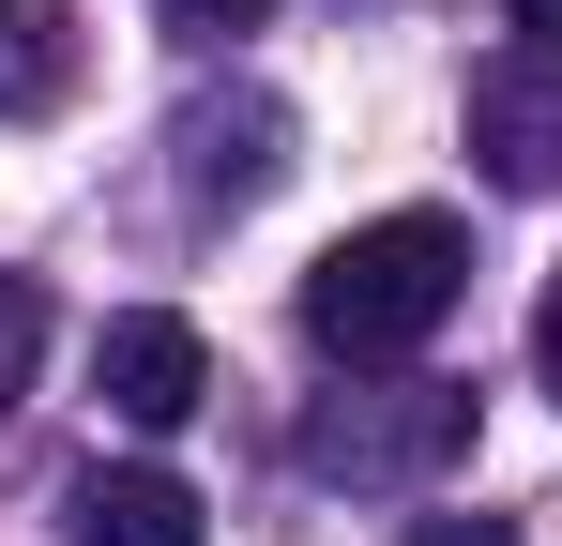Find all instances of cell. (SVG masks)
Returning <instances> with one entry per match:
<instances>
[{
  "mask_svg": "<svg viewBox=\"0 0 562 546\" xmlns=\"http://www.w3.org/2000/svg\"><path fill=\"white\" fill-rule=\"evenodd\" d=\"M77 546H198V486L153 470V455L137 470H92L77 486Z\"/></svg>",
  "mask_w": 562,
  "mask_h": 546,
  "instance_id": "6",
  "label": "cell"
},
{
  "mask_svg": "<svg viewBox=\"0 0 562 546\" xmlns=\"http://www.w3.org/2000/svg\"><path fill=\"white\" fill-rule=\"evenodd\" d=\"M471 288V228L457 213H380V228H350V243H319V273H304V334L350 364H411L441 319H457Z\"/></svg>",
  "mask_w": 562,
  "mask_h": 546,
  "instance_id": "1",
  "label": "cell"
},
{
  "mask_svg": "<svg viewBox=\"0 0 562 546\" xmlns=\"http://www.w3.org/2000/svg\"><path fill=\"white\" fill-rule=\"evenodd\" d=\"M471 168L502 197H562V61H486L471 77Z\"/></svg>",
  "mask_w": 562,
  "mask_h": 546,
  "instance_id": "3",
  "label": "cell"
},
{
  "mask_svg": "<svg viewBox=\"0 0 562 546\" xmlns=\"http://www.w3.org/2000/svg\"><path fill=\"white\" fill-rule=\"evenodd\" d=\"M274 168H289V106L274 91H198L183 106V197L244 213V197H274Z\"/></svg>",
  "mask_w": 562,
  "mask_h": 546,
  "instance_id": "5",
  "label": "cell"
},
{
  "mask_svg": "<svg viewBox=\"0 0 562 546\" xmlns=\"http://www.w3.org/2000/svg\"><path fill=\"white\" fill-rule=\"evenodd\" d=\"M532 379L562 395V273H548V304H532Z\"/></svg>",
  "mask_w": 562,
  "mask_h": 546,
  "instance_id": "9",
  "label": "cell"
},
{
  "mask_svg": "<svg viewBox=\"0 0 562 546\" xmlns=\"http://www.w3.org/2000/svg\"><path fill=\"white\" fill-rule=\"evenodd\" d=\"M31 350H46V304H31V273H0V410L31 395Z\"/></svg>",
  "mask_w": 562,
  "mask_h": 546,
  "instance_id": "8",
  "label": "cell"
},
{
  "mask_svg": "<svg viewBox=\"0 0 562 546\" xmlns=\"http://www.w3.org/2000/svg\"><path fill=\"white\" fill-rule=\"evenodd\" d=\"M92 395L122 410V425H183L198 395H213V350H198V319H168V304H137V319H106L92 334Z\"/></svg>",
  "mask_w": 562,
  "mask_h": 546,
  "instance_id": "4",
  "label": "cell"
},
{
  "mask_svg": "<svg viewBox=\"0 0 562 546\" xmlns=\"http://www.w3.org/2000/svg\"><path fill=\"white\" fill-rule=\"evenodd\" d=\"M77 106V0H0V122Z\"/></svg>",
  "mask_w": 562,
  "mask_h": 546,
  "instance_id": "7",
  "label": "cell"
},
{
  "mask_svg": "<svg viewBox=\"0 0 562 546\" xmlns=\"http://www.w3.org/2000/svg\"><path fill=\"white\" fill-rule=\"evenodd\" d=\"M517 31H548V61H562V0H517Z\"/></svg>",
  "mask_w": 562,
  "mask_h": 546,
  "instance_id": "12",
  "label": "cell"
},
{
  "mask_svg": "<svg viewBox=\"0 0 562 546\" xmlns=\"http://www.w3.org/2000/svg\"><path fill=\"white\" fill-rule=\"evenodd\" d=\"M168 15H198V31H259L274 0H168Z\"/></svg>",
  "mask_w": 562,
  "mask_h": 546,
  "instance_id": "10",
  "label": "cell"
},
{
  "mask_svg": "<svg viewBox=\"0 0 562 546\" xmlns=\"http://www.w3.org/2000/svg\"><path fill=\"white\" fill-rule=\"evenodd\" d=\"M411 546H517L502 516H441V532H411Z\"/></svg>",
  "mask_w": 562,
  "mask_h": 546,
  "instance_id": "11",
  "label": "cell"
},
{
  "mask_svg": "<svg viewBox=\"0 0 562 546\" xmlns=\"http://www.w3.org/2000/svg\"><path fill=\"white\" fill-rule=\"evenodd\" d=\"M289 455L319 486H441L471 455V395L457 379H366V395H319Z\"/></svg>",
  "mask_w": 562,
  "mask_h": 546,
  "instance_id": "2",
  "label": "cell"
}]
</instances>
